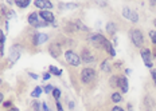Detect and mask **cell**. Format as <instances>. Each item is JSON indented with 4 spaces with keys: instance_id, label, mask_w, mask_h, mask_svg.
<instances>
[{
    "instance_id": "obj_1",
    "label": "cell",
    "mask_w": 156,
    "mask_h": 111,
    "mask_svg": "<svg viewBox=\"0 0 156 111\" xmlns=\"http://www.w3.org/2000/svg\"><path fill=\"white\" fill-rule=\"evenodd\" d=\"M129 38H131L132 43L135 44V47L141 48L143 44H144V36H143V32L137 28H132L129 30Z\"/></svg>"
},
{
    "instance_id": "obj_2",
    "label": "cell",
    "mask_w": 156,
    "mask_h": 111,
    "mask_svg": "<svg viewBox=\"0 0 156 111\" xmlns=\"http://www.w3.org/2000/svg\"><path fill=\"white\" fill-rule=\"evenodd\" d=\"M94 78H96V71L93 68L86 67L81 71V80H82V83H85V84L92 83L94 80Z\"/></svg>"
},
{
    "instance_id": "obj_3",
    "label": "cell",
    "mask_w": 156,
    "mask_h": 111,
    "mask_svg": "<svg viewBox=\"0 0 156 111\" xmlns=\"http://www.w3.org/2000/svg\"><path fill=\"white\" fill-rule=\"evenodd\" d=\"M65 59H66L67 63L73 67H78L81 64V58L78 56V54H76V52L71 51V50L65 52Z\"/></svg>"
},
{
    "instance_id": "obj_4",
    "label": "cell",
    "mask_w": 156,
    "mask_h": 111,
    "mask_svg": "<svg viewBox=\"0 0 156 111\" xmlns=\"http://www.w3.org/2000/svg\"><path fill=\"white\" fill-rule=\"evenodd\" d=\"M122 16H124L125 19H128L129 22H132V23H137L139 22L137 12H136L135 9H131L129 7H124V8H122Z\"/></svg>"
},
{
    "instance_id": "obj_5",
    "label": "cell",
    "mask_w": 156,
    "mask_h": 111,
    "mask_svg": "<svg viewBox=\"0 0 156 111\" xmlns=\"http://www.w3.org/2000/svg\"><path fill=\"white\" fill-rule=\"evenodd\" d=\"M38 14H35V12H32V14H30L28 15V24L30 25H32V27H37V28H39V27H47L48 25V23H46V22H39L38 20Z\"/></svg>"
},
{
    "instance_id": "obj_6",
    "label": "cell",
    "mask_w": 156,
    "mask_h": 111,
    "mask_svg": "<svg viewBox=\"0 0 156 111\" xmlns=\"http://www.w3.org/2000/svg\"><path fill=\"white\" fill-rule=\"evenodd\" d=\"M140 55H141L143 62L145 63V66L149 67V68H152V66H154V63H152V52L149 51L148 48H141Z\"/></svg>"
},
{
    "instance_id": "obj_7",
    "label": "cell",
    "mask_w": 156,
    "mask_h": 111,
    "mask_svg": "<svg viewBox=\"0 0 156 111\" xmlns=\"http://www.w3.org/2000/svg\"><path fill=\"white\" fill-rule=\"evenodd\" d=\"M47 34H43V32H37V34L34 35V38H32V44L34 45H41L43 43H46L47 42Z\"/></svg>"
},
{
    "instance_id": "obj_8",
    "label": "cell",
    "mask_w": 156,
    "mask_h": 111,
    "mask_svg": "<svg viewBox=\"0 0 156 111\" xmlns=\"http://www.w3.org/2000/svg\"><path fill=\"white\" fill-rule=\"evenodd\" d=\"M20 45H14V47L11 48V51H9V63L14 64L16 60L19 59V56H20Z\"/></svg>"
},
{
    "instance_id": "obj_9",
    "label": "cell",
    "mask_w": 156,
    "mask_h": 111,
    "mask_svg": "<svg viewBox=\"0 0 156 111\" xmlns=\"http://www.w3.org/2000/svg\"><path fill=\"white\" fill-rule=\"evenodd\" d=\"M39 16H41L42 19H43V22H46V23H54V20H55V16H54V14L51 11H46V9H43V11H41L39 12Z\"/></svg>"
},
{
    "instance_id": "obj_10",
    "label": "cell",
    "mask_w": 156,
    "mask_h": 111,
    "mask_svg": "<svg viewBox=\"0 0 156 111\" xmlns=\"http://www.w3.org/2000/svg\"><path fill=\"white\" fill-rule=\"evenodd\" d=\"M106 39L104 38V35L101 34H92L89 36V42L90 43H93V44H104V42H105Z\"/></svg>"
},
{
    "instance_id": "obj_11",
    "label": "cell",
    "mask_w": 156,
    "mask_h": 111,
    "mask_svg": "<svg viewBox=\"0 0 156 111\" xmlns=\"http://www.w3.org/2000/svg\"><path fill=\"white\" fill-rule=\"evenodd\" d=\"M34 4H35V7L41 8L42 11H43V9H46V8H47V9L53 8V4H51L48 0H35Z\"/></svg>"
},
{
    "instance_id": "obj_12",
    "label": "cell",
    "mask_w": 156,
    "mask_h": 111,
    "mask_svg": "<svg viewBox=\"0 0 156 111\" xmlns=\"http://www.w3.org/2000/svg\"><path fill=\"white\" fill-rule=\"evenodd\" d=\"M48 52H50L51 55H53L54 58H58L61 55V47H59V44H57V43H51L50 45H48Z\"/></svg>"
},
{
    "instance_id": "obj_13",
    "label": "cell",
    "mask_w": 156,
    "mask_h": 111,
    "mask_svg": "<svg viewBox=\"0 0 156 111\" xmlns=\"http://www.w3.org/2000/svg\"><path fill=\"white\" fill-rule=\"evenodd\" d=\"M119 87L121 89L122 92H128V79L125 76H119Z\"/></svg>"
},
{
    "instance_id": "obj_14",
    "label": "cell",
    "mask_w": 156,
    "mask_h": 111,
    "mask_svg": "<svg viewBox=\"0 0 156 111\" xmlns=\"http://www.w3.org/2000/svg\"><path fill=\"white\" fill-rule=\"evenodd\" d=\"M73 25H74V30H78L81 32H89V27L85 25L81 20H74L73 22Z\"/></svg>"
},
{
    "instance_id": "obj_15",
    "label": "cell",
    "mask_w": 156,
    "mask_h": 111,
    "mask_svg": "<svg viewBox=\"0 0 156 111\" xmlns=\"http://www.w3.org/2000/svg\"><path fill=\"white\" fill-rule=\"evenodd\" d=\"M102 47L106 50V52L110 55V56H116V51H115V48H113V45L110 44V42L106 39L105 42H104V44H102Z\"/></svg>"
},
{
    "instance_id": "obj_16",
    "label": "cell",
    "mask_w": 156,
    "mask_h": 111,
    "mask_svg": "<svg viewBox=\"0 0 156 111\" xmlns=\"http://www.w3.org/2000/svg\"><path fill=\"white\" fill-rule=\"evenodd\" d=\"M82 60L85 62L86 64L87 63H92V62H94V56L92 55V52H90V51L85 50V51L82 52Z\"/></svg>"
},
{
    "instance_id": "obj_17",
    "label": "cell",
    "mask_w": 156,
    "mask_h": 111,
    "mask_svg": "<svg viewBox=\"0 0 156 111\" xmlns=\"http://www.w3.org/2000/svg\"><path fill=\"white\" fill-rule=\"evenodd\" d=\"M59 9H76L78 8V4L76 3H59Z\"/></svg>"
},
{
    "instance_id": "obj_18",
    "label": "cell",
    "mask_w": 156,
    "mask_h": 111,
    "mask_svg": "<svg viewBox=\"0 0 156 111\" xmlns=\"http://www.w3.org/2000/svg\"><path fill=\"white\" fill-rule=\"evenodd\" d=\"M101 70L104 71V72H110V70H112V63H110V60L109 59H105L102 62V64H101Z\"/></svg>"
},
{
    "instance_id": "obj_19",
    "label": "cell",
    "mask_w": 156,
    "mask_h": 111,
    "mask_svg": "<svg viewBox=\"0 0 156 111\" xmlns=\"http://www.w3.org/2000/svg\"><path fill=\"white\" fill-rule=\"evenodd\" d=\"M4 42H5V35L3 30H0V55L4 54Z\"/></svg>"
},
{
    "instance_id": "obj_20",
    "label": "cell",
    "mask_w": 156,
    "mask_h": 111,
    "mask_svg": "<svg viewBox=\"0 0 156 111\" xmlns=\"http://www.w3.org/2000/svg\"><path fill=\"white\" fill-rule=\"evenodd\" d=\"M117 31V27H116V24L113 22H109L108 24H106V32L110 35H115V32Z\"/></svg>"
},
{
    "instance_id": "obj_21",
    "label": "cell",
    "mask_w": 156,
    "mask_h": 111,
    "mask_svg": "<svg viewBox=\"0 0 156 111\" xmlns=\"http://www.w3.org/2000/svg\"><path fill=\"white\" fill-rule=\"evenodd\" d=\"M30 0H15V4L18 5V7H20V8H26V7H28L30 5Z\"/></svg>"
},
{
    "instance_id": "obj_22",
    "label": "cell",
    "mask_w": 156,
    "mask_h": 111,
    "mask_svg": "<svg viewBox=\"0 0 156 111\" xmlns=\"http://www.w3.org/2000/svg\"><path fill=\"white\" fill-rule=\"evenodd\" d=\"M109 83H110V86H112V87H119V76H117V75L110 76Z\"/></svg>"
},
{
    "instance_id": "obj_23",
    "label": "cell",
    "mask_w": 156,
    "mask_h": 111,
    "mask_svg": "<svg viewBox=\"0 0 156 111\" xmlns=\"http://www.w3.org/2000/svg\"><path fill=\"white\" fill-rule=\"evenodd\" d=\"M50 74H54V75H57V76H61L62 75V70H59V68H57V67H54V66H50Z\"/></svg>"
},
{
    "instance_id": "obj_24",
    "label": "cell",
    "mask_w": 156,
    "mask_h": 111,
    "mask_svg": "<svg viewBox=\"0 0 156 111\" xmlns=\"http://www.w3.org/2000/svg\"><path fill=\"white\" fill-rule=\"evenodd\" d=\"M41 94H42V89H41V87H35V90L31 92V96L35 99V98H39V96H41Z\"/></svg>"
},
{
    "instance_id": "obj_25",
    "label": "cell",
    "mask_w": 156,
    "mask_h": 111,
    "mask_svg": "<svg viewBox=\"0 0 156 111\" xmlns=\"http://www.w3.org/2000/svg\"><path fill=\"white\" fill-rule=\"evenodd\" d=\"M121 99H122V96H121V94L120 92H115L112 95V100L115 103H119V102H121Z\"/></svg>"
},
{
    "instance_id": "obj_26",
    "label": "cell",
    "mask_w": 156,
    "mask_h": 111,
    "mask_svg": "<svg viewBox=\"0 0 156 111\" xmlns=\"http://www.w3.org/2000/svg\"><path fill=\"white\" fill-rule=\"evenodd\" d=\"M41 107H42V104L39 102H37V100H35V102H32V110H34V111H41Z\"/></svg>"
},
{
    "instance_id": "obj_27",
    "label": "cell",
    "mask_w": 156,
    "mask_h": 111,
    "mask_svg": "<svg viewBox=\"0 0 156 111\" xmlns=\"http://www.w3.org/2000/svg\"><path fill=\"white\" fill-rule=\"evenodd\" d=\"M149 38H151V40H152V43L156 44V31H149Z\"/></svg>"
},
{
    "instance_id": "obj_28",
    "label": "cell",
    "mask_w": 156,
    "mask_h": 111,
    "mask_svg": "<svg viewBox=\"0 0 156 111\" xmlns=\"http://www.w3.org/2000/svg\"><path fill=\"white\" fill-rule=\"evenodd\" d=\"M53 90H54V87H53V84H47L46 87H44V92L46 94H50V92H53Z\"/></svg>"
},
{
    "instance_id": "obj_29",
    "label": "cell",
    "mask_w": 156,
    "mask_h": 111,
    "mask_svg": "<svg viewBox=\"0 0 156 111\" xmlns=\"http://www.w3.org/2000/svg\"><path fill=\"white\" fill-rule=\"evenodd\" d=\"M53 95H54V98L55 99H59V96H61V90H58V89H54L53 90Z\"/></svg>"
},
{
    "instance_id": "obj_30",
    "label": "cell",
    "mask_w": 156,
    "mask_h": 111,
    "mask_svg": "<svg viewBox=\"0 0 156 111\" xmlns=\"http://www.w3.org/2000/svg\"><path fill=\"white\" fill-rule=\"evenodd\" d=\"M151 75H152V79H154L155 84H156V68H152V71H151Z\"/></svg>"
},
{
    "instance_id": "obj_31",
    "label": "cell",
    "mask_w": 156,
    "mask_h": 111,
    "mask_svg": "<svg viewBox=\"0 0 156 111\" xmlns=\"http://www.w3.org/2000/svg\"><path fill=\"white\" fill-rule=\"evenodd\" d=\"M57 111H63V109H62V104L59 103V100H57Z\"/></svg>"
},
{
    "instance_id": "obj_32",
    "label": "cell",
    "mask_w": 156,
    "mask_h": 111,
    "mask_svg": "<svg viewBox=\"0 0 156 111\" xmlns=\"http://www.w3.org/2000/svg\"><path fill=\"white\" fill-rule=\"evenodd\" d=\"M50 76H51V74H50V72H44V74H43V76H42V78H43L44 80H47V79H50Z\"/></svg>"
},
{
    "instance_id": "obj_33",
    "label": "cell",
    "mask_w": 156,
    "mask_h": 111,
    "mask_svg": "<svg viewBox=\"0 0 156 111\" xmlns=\"http://www.w3.org/2000/svg\"><path fill=\"white\" fill-rule=\"evenodd\" d=\"M42 111H50V110H48V106L46 104V102L42 103Z\"/></svg>"
},
{
    "instance_id": "obj_34",
    "label": "cell",
    "mask_w": 156,
    "mask_h": 111,
    "mask_svg": "<svg viewBox=\"0 0 156 111\" xmlns=\"http://www.w3.org/2000/svg\"><path fill=\"white\" fill-rule=\"evenodd\" d=\"M112 111H124V110H122L121 107H119V106H115V107L112 109Z\"/></svg>"
},
{
    "instance_id": "obj_35",
    "label": "cell",
    "mask_w": 156,
    "mask_h": 111,
    "mask_svg": "<svg viewBox=\"0 0 156 111\" xmlns=\"http://www.w3.org/2000/svg\"><path fill=\"white\" fill-rule=\"evenodd\" d=\"M28 75H30V76L32 78V79H38V75H37V74H34V72H30Z\"/></svg>"
},
{
    "instance_id": "obj_36",
    "label": "cell",
    "mask_w": 156,
    "mask_h": 111,
    "mask_svg": "<svg viewBox=\"0 0 156 111\" xmlns=\"http://www.w3.org/2000/svg\"><path fill=\"white\" fill-rule=\"evenodd\" d=\"M69 109H70V110H73V109H74V102H71V100L69 102Z\"/></svg>"
},
{
    "instance_id": "obj_37",
    "label": "cell",
    "mask_w": 156,
    "mask_h": 111,
    "mask_svg": "<svg viewBox=\"0 0 156 111\" xmlns=\"http://www.w3.org/2000/svg\"><path fill=\"white\" fill-rule=\"evenodd\" d=\"M3 106L4 107H11V102H4L3 103Z\"/></svg>"
},
{
    "instance_id": "obj_38",
    "label": "cell",
    "mask_w": 156,
    "mask_h": 111,
    "mask_svg": "<svg viewBox=\"0 0 156 111\" xmlns=\"http://www.w3.org/2000/svg\"><path fill=\"white\" fill-rule=\"evenodd\" d=\"M97 4H98V5H106V3H104V2H97Z\"/></svg>"
},
{
    "instance_id": "obj_39",
    "label": "cell",
    "mask_w": 156,
    "mask_h": 111,
    "mask_svg": "<svg viewBox=\"0 0 156 111\" xmlns=\"http://www.w3.org/2000/svg\"><path fill=\"white\" fill-rule=\"evenodd\" d=\"M3 99H4V96H3V94L0 92V103H3Z\"/></svg>"
},
{
    "instance_id": "obj_40",
    "label": "cell",
    "mask_w": 156,
    "mask_h": 111,
    "mask_svg": "<svg viewBox=\"0 0 156 111\" xmlns=\"http://www.w3.org/2000/svg\"><path fill=\"white\" fill-rule=\"evenodd\" d=\"M8 111H19L18 109H16V107H11V109H9Z\"/></svg>"
},
{
    "instance_id": "obj_41",
    "label": "cell",
    "mask_w": 156,
    "mask_h": 111,
    "mask_svg": "<svg viewBox=\"0 0 156 111\" xmlns=\"http://www.w3.org/2000/svg\"><path fill=\"white\" fill-rule=\"evenodd\" d=\"M125 74L129 75V74H131V70H129V68H128V70H125Z\"/></svg>"
},
{
    "instance_id": "obj_42",
    "label": "cell",
    "mask_w": 156,
    "mask_h": 111,
    "mask_svg": "<svg viewBox=\"0 0 156 111\" xmlns=\"http://www.w3.org/2000/svg\"><path fill=\"white\" fill-rule=\"evenodd\" d=\"M2 83H3V80H2V78H0V86H2Z\"/></svg>"
},
{
    "instance_id": "obj_43",
    "label": "cell",
    "mask_w": 156,
    "mask_h": 111,
    "mask_svg": "<svg viewBox=\"0 0 156 111\" xmlns=\"http://www.w3.org/2000/svg\"><path fill=\"white\" fill-rule=\"evenodd\" d=\"M154 24H155V25H156V19H155V20H154Z\"/></svg>"
}]
</instances>
